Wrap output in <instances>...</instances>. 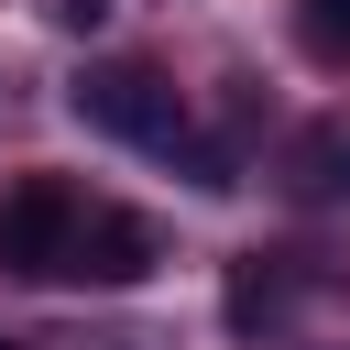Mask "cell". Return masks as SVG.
<instances>
[{"mask_svg":"<svg viewBox=\"0 0 350 350\" xmlns=\"http://www.w3.org/2000/svg\"><path fill=\"white\" fill-rule=\"evenodd\" d=\"M66 109H77L98 142H142V153H164V142L186 131V98H175L164 66H142V55H98V66L66 88Z\"/></svg>","mask_w":350,"mask_h":350,"instance_id":"obj_1","label":"cell"},{"mask_svg":"<svg viewBox=\"0 0 350 350\" xmlns=\"http://www.w3.org/2000/svg\"><path fill=\"white\" fill-rule=\"evenodd\" d=\"M77 208H88V197H77L66 175H22V186L0 197V273H33V284H44V273H66Z\"/></svg>","mask_w":350,"mask_h":350,"instance_id":"obj_2","label":"cell"},{"mask_svg":"<svg viewBox=\"0 0 350 350\" xmlns=\"http://www.w3.org/2000/svg\"><path fill=\"white\" fill-rule=\"evenodd\" d=\"M153 262H164V230L142 208H77V241H66L77 284H142Z\"/></svg>","mask_w":350,"mask_h":350,"instance_id":"obj_3","label":"cell"},{"mask_svg":"<svg viewBox=\"0 0 350 350\" xmlns=\"http://www.w3.org/2000/svg\"><path fill=\"white\" fill-rule=\"evenodd\" d=\"M284 197L295 208H350V109H317L295 142H284Z\"/></svg>","mask_w":350,"mask_h":350,"instance_id":"obj_4","label":"cell"},{"mask_svg":"<svg viewBox=\"0 0 350 350\" xmlns=\"http://www.w3.org/2000/svg\"><path fill=\"white\" fill-rule=\"evenodd\" d=\"M284 306H295V262H284V252H241V262H230V284H219V317H230V339H262V328H284Z\"/></svg>","mask_w":350,"mask_h":350,"instance_id":"obj_5","label":"cell"},{"mask_svg":"<svg viewBox=\"0 0 350 350\" xmlns=\"http://www.w3.org/2000/svg\"><path fill=\"white\" fill-rule=\"evenodd\" d=\"M164 164H186V186H197V197H230V186H241V153H230V142H208L197 120L164 142Z\"/></svg>","mask_w":350,"mask_h":350,"instance_id":"obj_6","label":"cell"},{"mask_svg":"<svg viewBox=\"0 0 350 350\" xmlns=\"http://www.w3.org/2000/svg\"><path fill=\"white\" fill-rule=\"evenodd\" d=\"M295 55L339 77L350 66V0H295Z\"/></svg>","mask_w":350,"mask_h":350,"instance_id":"obj_7","label":"cell"},{"mask_svg":"<svg viewBox=\"0 0 350 350\" xmlns=\"http://www.w3.org/2000/svg\"><path fill=\"white\" fill-rule=\"evenodd\" d=\"M44 11H55L66 33H98V22H109V0H44Z\"/></svg>","mask_w":350,"mask_h":350,"instance_id":"obj_8","label":"cell"},{"mask_svg":"<svg viewBox=\"0 0 350 350\" xmlns=\"http://www.w3.org/2000/svg\"><path fill=\"white\" fill-rule=\"evenodd\" d=\"M0 350H22V339H0Z\"/></svg>","mask_w":350,"mask_h":350,"instance_id":"obj_9","label":"cell"}]
</instances>
